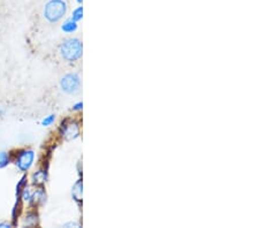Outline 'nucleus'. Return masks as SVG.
<instances>
[{"mask_svg":"<svg viewBox=\"0 0 259 228\" xmlns=\"http://www.w3.org/2000/svg\"><path fill=\"white\" fill-rule=\"evenodd\" d=\"M26 186H27V176L24 175L22 176V179L20 180L18 186H16V196H20V194L22 193V190L24 188H26Z\"/></svg>","mask_w":259,"mask_h":228,"instance_id":"nucleus-12","label":"nucleus"},{"mask_svg":"<svg viewBox=\"0 0 259 228\" xmlns=\"http://www.w3.org/2000/svg\"><path fill=\"white\" fill-rule=\"evenodd\" d=\"M82 18H83V8L80 6V7H77L76 10L73 12L72 20H74L75 22H77V21L82 20Z\"/></svg>","mask_w":259,"mask_h":228,"instance_id":"nucleus-13","label":"nucleus"},{"mask_svg":"<svg viewBox=\"0 0 259 228\" xmlns=\"http://www.w3.org/2000/svg\"><path fill=\"white\" fill-rule=\"evenodd\" d=\"M82 107H83V103L80 102V103L75 104V105L73 106V111H80V110H82Z\"/></svg>","mask_w":259,"mask_h":228,"instance_id":"nucleus-16","label":"nucleus"},{"mask_svg":"<svg viewBox=\"0 0 259 228\" xmlns=\"http://www.w3.org/2000/svg\"><path fill=\"white\" fill-rule=\"evenodd\" d=\"M60 86L66 94H69V95L76 94L81 89L80 77H78V75H76V74H72V73L67 74V75H65L61 78Z\"/></svg>","mask_w":259,"mask_h":228,"instance_id":"nucleus-3","label":"nucleus"},{"mask_svg":"<svg viewBox=\"0 0 259 228\" xmlns=\"http://www.w3.org/2000/svg\"><path fill=\"white\" fill-rule=\"evenodd\" d=\"M56 121V115H53V114H51V115H49V117H47L45 118L43 121H41V126H44V127H49V126H51V124Z\"/></svg>","mask_w":259,"mask_h":228,"instance_id":"nucleus-14","label":"nucleus"},{"mask_svg":"<svg viewBox=\"0 0 259 228\" xmlns=\"http://www.w3.org/2000/svg\"><path fill=\"white\" fill-rule=\"evenodd\" d=\"M6 227H11L10 223H7V222H3V223H0V228H6Z\"/></svg>","mask_w":259,"mask_h":228,"instance_id":"nucleus-17","label":"nucleus"},{"mask_svg":"<svg viewBox=\"0 0 259 228\" xmlns=\"http://www.w3.org/2000/svg\"><path fill=\"white\" fill-rule=\"evenodd\" d=\"M61 29H62V31H64V32H67V34H70V32L76 31L77 23L75 22L74 20L69 19V20H67L66 22H64V24H62V26H61Z\"/></svg>","mask_w":259,"mask_h":228,"instance_id":"nucleus-8","label":"nucleus"},{"mask_svg":"<svg viewBox=\"0 0 259 228\" xmlns=\"http://www.w3.org/2000/svg\"><path fill=\"white\" fill-rule=\"evenodd\" d=\"M10 164V155L6 151H0V168Z\"/></svg>","mask_w":259,"mask_h":228,"instance_id":"nucleus-11","label":"nucleus"},{"mask_svg":"<svg viewBox=\"0 0 259 228\" xmlns=\"http://www.w3.org/2000/svg\"><path fill=\"white\" fill-rule=\"evenodd\" d=\"M67 4L65 0H49L44 7V18L49 22L56 23L66 15Z\"/></svg>","mask_w":259,"mask_h":228,"instance_id":"nucleus-1","label":"nucleus"},{"mask_svg":"<svg viewBox=\"0 0 259 228\" xmlns=\"http://www.w3.org/2000/svg\"><path fill=\"white\" fill-rule=\"evenodd\" d=\"M23 195H22V198L24 201H29L30 200V196H31V193H30V190L29 189H27V188H24L23 190Z\"/></svg>","mask_w":259,"mask_h":228,"instance_id":"nucleus-15","label":"nucleus"},{"mask_svg":"<svg viewBox=\"0 0 259 228\" xmlns=\"http://www.w3.org/2000/svg\"><path fill=\"white\" fill-rule=\"evenodd\" d=\"M33 159H35V153H33L32 150L21 151L18 158H16V166H18L20 171L27 172L31 167Z\"/></svg>","mask_w":259,"mask_h":228,"instance_id":"nucleus-4","label":"nucleus"},{"mask_svg":"<svg viewBox=\"0 0 259 228\" xmlns=\"http://www.w3.org/2000/svg\"><path fill=\"white\" fill-rule=\"evenodd\" d=\"M48 173L45 171H38L32 174V184L33 185H43L47 182Z\"/></svg>","mask_w":259,"mask_h":228,"instance_id":"nucleus-7","label":"nucleus"},{"mask_svg":"<svg viewBox=\"0 0 259 228\" xmlns=\"http://www.w3.org/2000/svg\"><path fill=\"white\" fill-rule=\"evenodd\" d=\"M38 223V215L35 212H29L24 218V225L28 227H33Z\"/></svg>","mask_w":259,"mask_h":228,"instance_id":"nucleus-9","label":"nucleus"},{"mask_svg":"<svg viewBox=\"0 0 259 228\" xmlns=\"http://www.w3.org/2000/svg\"><path fill=\"white\" fill-rule=\"evenodd\" d=\"M61 132L65 136L66 140H74L80 135V127L76 122H69V123H62Z\"/></svg>","mask_w":259,"mask_h":228,"instance_id":"nucleus-5","label":"nucleus"},{"mask_svg":"<svg viewBox=\"0 0 259 228\" xmlns=\"http://www.w3.org/2000/svg\"><path fill=\"white\" fill-rule=\"evenodd\" d=\"M77 3H78V4H81V3H82V0H77Z\"/></svg>","mask_w":259,"mask_h":228,"instance_id":"nucleus-18","label":"nucleus"},{"mask_svg":"<svg viewBox=\"0 0 259 228\" xmlns=\"http://www.w3.org/2000/svg\"><path fill=\"white\" fill-rule=\"evenodd\" d=\"M73 197L74 200L76 202H80L81 201V197H82V184L81 181H78L76 185L74 186L73 188Z\"/></svg>","mask_w":259,"mask_h":228,"instance_id":"nucleus-10","label":"nucleus"},{"mask_svg":"<svg viewBox=\"0 0 259 228\" xmlns=\"http://www.w3.org/2000/svg\"><path fill=\"white\" fill-rule=\"evenodd\" d=\"M60 55L66 61H76L82 57V43L77 38L65 40L60 47Z\"/></svg>","mask_w":259,"mask_h":228,"instance_id":"nucleus-2","label":"nucleus"},{"mask_svg":"<svg viewBox=\"0 0 259 228\" xmlns=\"http://www.w3.org/2000/svg\"><path fill=\"white\" fill-rule=\"evenodd\" d=\"M47 200V194H45L44 189H37L35 193L31 194L30 196V201L32 205H38V204H43V203Z\"/></svg>","mask_w":259,"mask_h":228,"instance_id":"nucleus-6","label":"nucleus"}]
</instances>
